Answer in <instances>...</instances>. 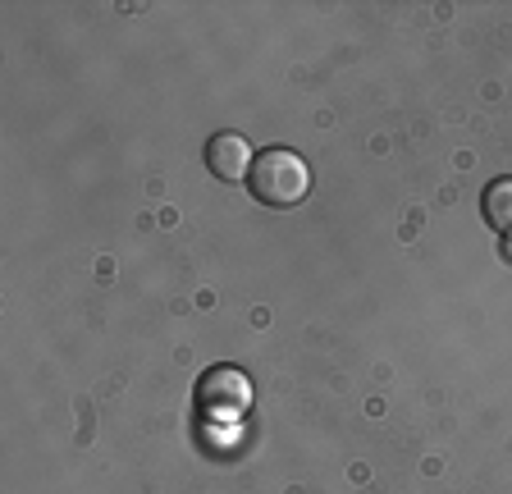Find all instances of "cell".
Returning <instances> with one entry per match:
<instances>
[{
	"instance_id": "1",
	"label": "cell",
	"mask_w": 512,
	"mask_h": 494,
	"mask_svg": "<svg viewBox=\"0 0 512 494\" xmlns=\"http://www.w3.org/2000/svg\"><path fill=\"white\" fill-rule=\"evenodd\" d=\"M247 188H252L256 202H266V206H298L302 197H307L311 188V170L307 161H302L298 151H288V147H270L261 151L252 161V174H247Z\"/></svg>"
},
{
	"instance_id": "2",
	"label": "cell",
	"mask_w": 512,
	"mask_h": 494,
	"mask_svg": "<svg viewBox=\"0 0 512 494\" xmlns=\"http://www.w3.org/2000/svg\"><path fill=\"white\" fill-rule=\"evenodd\" d=\"M247 403H252V385L234 366H215L197 380V412L206 421H238L247 412Z\"/></svg>"
},
{
	"instance_id": "3",
	"label": "cell",
	"mask_w": 512,
	"mask_h": 494,
	"mask_svg": "<svg viewBox=\"0 0 512 494\" xmlns=\"http://www.w3.org/2000/svg\"><path fill=\"white\" fill-rule=\"evenodd\" d=\"M252 151H247V142L238 138V133H215L211 142H206V165H211L215 179L234 183V179H247L252 174Z\"/></svg>"
},
{
	"instance_id": "4",
	"label": "cell",
	"mask_w": 512,
	"mask_h": 494,
	"mask_svg": "<svg viewBox=\"0 0 512 494\" xmlns=\"http://www.w3.org/2000/svg\"><path fill=\"white\" fill-rule=\"evenodd\" d=\"M485 220L499 234H512V179H494L485 188Z\"/></svg>"
}]
</instances>
